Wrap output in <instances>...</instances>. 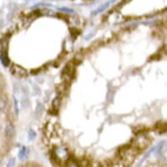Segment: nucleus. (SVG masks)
<instances>
[{
  "mask_svg": "<svg viewBox=\"0 0 167 167\" xmlns=\"http://www.w3.org/2000/svg\"><path fill=\"white\" fill-rule=\"evenodd\" d=\"M100 167H102V166H100Z\"/></svg>",
  "mask_w": 167,
  "mask_h": 167,
  "instance_id": "5",
  "label": "nucleus"
},
{
  "mask_svg": "<svg viewBox=\"0 0 167 167\" xmlns=\"http://www.w3.org/2000/svg\"><path fill=\"white\" fill-rule=\"evenodd\" d=\"M133 147H135L136 149H137L139 151H143L145 148H147V146L149 145L150 140L148 137L144 135V134H138L135 138H133L131 143Z\"/></svg>",
  "mask_w": 167,
  "mask_h": 167,
  "instance_id": "1",
  "label": "nucleus"
},
{
  "mask_svg": "<svg viewBox=\"0 0 167 167\" xmlns=\"http://www.w3.org/2000/svg\"><path fill=\"white\" fill-rule=\"evenodd\" d=\"M61 98L57 96L53 100V102H52L51 109H50V113L53 114V115H56L59 113V110H60V108H61Z\"/></svg>",
  "mask_w": 167,
  "mask_h": 167,
  "instance_id": "3",
  "label": "nucleus"
},
{
  "mask_svg": "<svg viewBox=\"0 0 167 167\" xmlns=\"http://www.w3.org/2000/svg\"><path fill=\"white\" fill-rule=\"evenodd\" d=\"M162 167H167V165H163Z\"/></svg>",
  "mask_w": 167,
  "mask_h": 167,
  "instance_id": "4",
  "label": "nucleus"
},
{
  "mask_svg": "<svg viewBox=\"0 0 167 167\" xmlns=\"http://www.w3.org/2000/svg\"><path fill=\"white\" fill-rule=\"evenodd\" d=\"M94 164L95 162L88 156H82L77 160V165L79 167H94Z\"/></svg>",
  "mask_w": 167,
  "mask_h": 167,
  "instance_id": "2",
  "label": "nucleus"
}]
</instances>
